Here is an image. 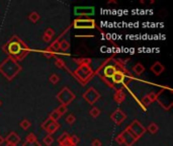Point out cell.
<instances>
[{
	"mask_svg": "<svg viewBox=\"0 0 173 146\" xmlns=\"http://www.w3.org/2000/svg\"><path fill=\"white\" fill-rule=\"evenodd\" d=\"M104 73H105V75H106V76H113V75H114L117 72H115L114 67H113V66H109V67H106V68H105Z\"/></svg>",
	"mask_w": 173,
	"mask_h": 146,
	"instance_id": "7a4b0ae2",
	"label": "cell"
},
{
	"mask_svg": "<svg viewBox=\"0 0 173 146\" xmlns=\"http://www.w3.org/2000/svg\"><path fill=\"white\" fill-rule=\"evenodd\" d=\"M9 51L11 53H13V54H17L19 51H20V47H19V45L16 44V43H14L12 45H10V47H9Z\"/></svg>",
	"mask_w": 173,
	"mask_h": 146,
	"instance_id": "6da1fadb",
	"label": "cell"
}]
</instances>
